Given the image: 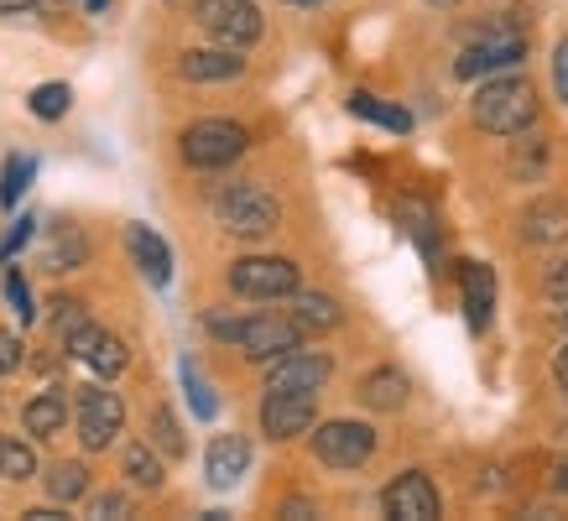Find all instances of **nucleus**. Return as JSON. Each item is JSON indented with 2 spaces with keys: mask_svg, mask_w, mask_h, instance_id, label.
Returning <instances> with one entry per match:
<instances>
[{
  "mask_svg": "<svg viewBox=\"0 0 568 521\" xmlns=\"http://www.w3.org/2000/svg\"><path fill=\"white\" fill-rule=\"evenodd\" d=\"M475 121L490 131V136H521L532 131L537 121V94L527 79H490L475 94Z\"/></svg>",
  "mask_w": 568,
  "mask_h": 521,
  "instance_id": "nucleus-1",
  "label": "nucleus"
},
{
  "mask_svg": "<svg viewBox=\"0 0 568 521\" xmlns=\"http://www.w3.org/2000/svg\"><path fill=\"white\" fill-rule=\"evenodd\" d=\"M209 334L241 345L251 360H276V355L303 345V329L293 318H272V313H261V318H209Z\"/></svg>",
  "mask_w": 568,
  "mask_h": 521,
  "instance_id": "nucleus-2",
  "label": "nucleus"
},
{
  "mask_svg": "<svg viewBox=\"0 0 568 521\" xmlns=\"http://www.w3.org/2000/svg\"><path fill=\"white\" fill-rule=\"evenodd\" d=\"M220 225L230 235H241V241H261V235H272L282 225V204L261 183H230L220 193Z\"/></svg>",
  "mask_w": 568,
  "mask_h": 521,
  "instance_id": "nucleus-3",
  "label": "nucleus"
},
{
  "mask_svg": "<svg viewBox=\"0 0 568 521\" xmlns=\"http://www.w3.org/2000/svg\"><path fill=\"white\" fill-rule=\"evenodd\" d=\"M521 58H527V37H521V27L517 21H500V27H485V32L459 52L454 73H459V79H485V73L517 69Z\"/></svg>",
  "mask_w": 568,
  "mask_h": 521,
  "instance_id": "nucleus-4",
  "label": "nucleus"
},
{
  "mask_svg": "<svg viewBox=\"0 0 568 521\" xmlns=\"http://www.w3.org/2000/svg\"><path fill=\"white\" fill-rule=\"evenodd\" d=\"M245 146H251V136H245V125H235V121H199L183 131V162H189V167H204V173L241 162Z\"/></svg>",
  "mask_w": 568,
  "mask_h": 521,
  "instance_id": "nucleus-5",
  "label": "nucleus"
},
{
  "mask_svg": "<svg viewBox=\"0 0 568 521\" xmlns=\"http://www.w3.org/2000/svg\"><path fill=\"white\" fill-rule=\"evenodd\" d=\"M230 287L251 303H272V297H293L303 282L287 256H241L230 266Z\"/></svg>",
  "mask_w": 568,
  "mask_h": 521,
  "instance_id": "nucleus-6",
  "label": "nucleus"
},
{
  "mask_svg": "<svg viewBox=\"0 0 568 521\" xmlns=\"http://www.w3.org/2000/svg\"><path fill=\"white\" fill-rule=\"evenodd\" d=\"M193 11H199V27H204L220 48H251L261 37V11L251 0H193Z\"/></svg>",
  "mask_w": 568,
  "mask_h": 521,
  "instance_id": "nucleus-7",
  "label": "nucleus"
},
{
  "mask_svg": "<svg viewBox=\"0 0 568 521\" xmlns=\"http://www.w3.org/2000/svg\"><path fill=\"white\" fill-rule=\"evenodd\" d=\"M313 453H318L328 469H355L376 453V428H371V422H349V417L324 422V428H313Z\"/></svg>",
  "mask_w": 568,
  "mask_h": 521,
  "instance_id": "nucleus-8",
  "label": "nucleus"
},
{
  "mask_svg": "<svg viewBox=\"0 0 568 521\" xmlns=\"http://www.w3.org/2000/svg\"><path fill=\"white\" fill-rule=\"evenodd\" d=\"M125 428V401L115 391H104V386H84L79 391V443L89 453L110 449Z\"/></svg>",
  "mask_w": 568,
  "mask_h": 521,
  "instance_id": "nucleus-9",
  "label": "nucleus"
},
{
  "mask_svg": "<svg viewBox=\"0 0 568 521\" xmlns=\"http://www.w3.org/2000/svg\"><path fill=\"white\" fill-rule=\"evenodd\" d=\"M313 417H318V391H266V401H261V433L272 443H287V438L308 433Z\"/></svg>",
  "mask_w": 568,
  "mask_h": 521,
  "instance_id": "nucleus-10",
  "label": "nucleus"
},
{
  "mask_svg": "<svg viewBox=\"0 0 568 521\" xmlns=\"http://www.w3.org/2000/svg\"><path fill=\"white\" fill-rule=\"evenodd\" d=\"M334 376V360L324 349H287L276 355L272 370H266V391H324V381Z\"/></svg>",
  "mask_w": 568,
  "mask_h": 521,
  "instance_id": "nucleus-11",
  "label": "nucleus"
},
{
  "mask_svg": "<svg viewBox=\"0 0 568 521\" xmlns=\"http://www.w3.org/2000/svg\"><path fill=\"white\" fill-rule=\"evenodd\" d=\"M381 505L396 521H433L438 517V486H433L423 469H407V474H396L392 486L381 490Z\"/></svg>",
  "mask_w": 568,
  "mask_h": 521,
  "instance_id": "nucleus-12",
  "label": "nucleus"
},
{
  "mask_svg": "<svg viewBox=\"0 0 568 521\" xmlns=\"http://www.w3.org/2000/svg\"><path fill=\"white\" fill-rule=\"evenodd\" d=\"M63 349H69L73 360H84L94 376H104V381H110V376H121L125 360H131L121 339H115V334H104L100 324H79V329L63 339Z\"/></svg>",
  "mask_w": 568,
  "mask_h": 521,
  "instance_id": "nucleus-13",
  "label": "nucleus"
},
{
  "mask_svg": "<svg viewBox=\"0 0 568 521\" xmlns=\"http://www.w3.org/2000/svg\"><path fill=\"white\" fill-rule=\"evenodd\" d=\"M245 469H251V443H245L241 433H220L214 443H209L204 474H209V486L214 490H235Z\"/></svg>",
  "mask_w": 568,
  "mask_h": 521,
  "instance_id": "nucleus-14",
  "label": "nucleus"
},
{
  "mask_svg": "<svg viewBox=\"0 0 568 521\" xmlns=\"http://www.w3.org/2000/svg\"><path fill=\"white\" fill-rule=\"evenodd\" d=\"M125 245H131V260L141 266V277L152 282V287H168V282H173V251H168V241H162L156 229L131 225L125 229Z\"/></svg>",
  "mask_w": 568,
  "mask_h": 521,
  "instance_id": "nucleus-15",
  "label": "nucleus"
},
{
  "mask_svg": "<svg viewBox=\"0 0 568 521\" xmlns=\"http://www.w3.org/2000/svg\"><path fill=\"white\" fill-rule=\"evenodd\" d=\"M459 287H465L469 329H490V308H496V272H490L485 260H465V266H459Z\"/></svg>",
  "mask_w": 568,
  "mask_h": 521,
  "instance_id": "nucleus-16",
  "label": "nucleus"
},
{
  "mask_svg": "<svg viewBox=\"0 0 568 521\" xmlns=\"http://www.w3.org/2000/svg\"><path fill=\"white\" fill-rule=\"evenodd\" d=\"M183 79L193 84H220V79H241L245 73V58L235 48H199V52H183Z\"/></svg>",
  "mask_w": 568,
  "mask_h": 521,
  "instance_id": "nucleus-17",
  "label": "nucleus"
},
{
  "mask_svg": "<svg viewBox=\"0 0 568 521\" xmlns=\"http://www.w3.org/2000/svg\"><path fill=\"white\" fill-rule=\"evenodd\" d=\"M89 260V235L79 225H48L42 241V272H79Z\"/></svg>",
  "mask_w": 568,
  "mask_h": 521,
  "instance_id": "nucleus-18",
  "label": "nucleus"
},
{
  "mask_svg": "<svg viewBox=\"0 0 568 521\" xmlns=\"http://www.w3.org/2000/svg\"><path fill=\"white\" fill-rule=\"evenodd\" d=\"M21 422H27V433L32 438L63 433V422H69V397H63V386H48L42 397L27 401V407H21Z\"/></svg>",
  "mask_w": 568,
  "mask_h": 521,
  "instance_id": "nucleus-19",
  "label": "nucleus"
},
{
  "mask_svg": "<svg viewBox=\"0 0 568 521\" xmlns=\"http://www.w3.org/2000/svg\"><path fill=\"white\" fill-rule=\"evenodd\" d=\"M361 401L371 412H396L402 401H407V376L396 370V365H381L361 381Z\"/></svg>",
  "mask_w": 568,
  "mask_h": 521,
  "instance_id": "nucleus-20",
  "label": "nucleus"
},
{
  "mask_svg": "<svg viewBox=\"0 0 568 521\" xmlns=\"http://www.w3.org/2000/svg\"><path fill=\"white\" fill-rule=\"evenodd\" d=\"M339 318H345V313H339V303H334L328 293H303V287L293 293V324L297 329L328 334V329H339Z\"/></svg>",
  "mask_w": 568,
  "mask_h": 521,
  "instance_id": "nucleus-21",
  "label": "nucleus"
},
{
  "mask_svg": "<svg viewBox=\"0 0 568 521\" xmlns=\"http://www.w3.org/2000/svg\"><path fill=\"white\" fill-rule=\"evenodd\" d=\"M521 241L564 245L568 241V208L564 204H532L527 214H521Z\"/></svg>",
  "mask_w": 568,
  "mask_h": 521,
  "instance_id": "nucleus-22",
  "label": "nucleus"
},
{
  "mask_svg": "<svg viewBox=\"0 0 568 521\" xmlns=\"http://www.w3.org/2000/svg\"><path fill=\"white\" fill-rule=\"evenodd\" d=\"M349 115L386 125V131H396V136H407V131H413V115H407L402 104H381L376 94H365V89H355V94H349Z\"/></svg>",
  "mask_w": 568,
  "mask_h": 521,
  "instance_id": "nucleus-23",
  "label": "nucleus"
},
{
  "mask_svg": "<svg viewBox=\"0 0 568 521\" xmlns=\"http://www.w3.org/2000/svg\"><path fill=\"white\" fill-rule=\"evenodd\" d=\"M32 177H37V156H27V152L6 156V167H0V204L17 208L21 193L32 188Z\"/></svg>",
  "mask_w": 568,
  "mask_h": 521,
  "instance_id": "nucleus-24",
  "label": "nucleus"
},
{
  "mask_svg": "<svg viewBox=\"0 0 568 521\" xmlns=\"http://www.w3.org/2000/svg\"><path fill=\"white\" fill-rule=\"evenodd\" d=\"M121 464H125V480L136 490H162V459L152 453V443H131Z\"/></svg>",
  "mask_w": 568,
  "mask_h": 521,
  "instance_id": "nucleus-25",
  "label": "nucleus"
},
{
  "mask_svg": "<svg viewBox=\"0 0 568 521\" xmlns=\"http://www.w3.org/2000/svg\"><path fill=\"white\" fill-rule=\"evenodd\" d=\"M89 490V469L79 464V459H63V464L48 469V496L52 501H79Z\"/></svg>",
  "mask_w": 568,
  "mask_h": 521,
  "instance_id": "nucleus-26",
  "label": "nucleus"
},
{
  "mask_svg": "<svg viewBox=\"0 0 568 521\" xmlns=\"http://www.w3.org/2000/svg\"><path fill=\"white\" fill-rule=\"evenodd\" d=\"M32 474H37L32 443H21V438H6V433H0V480H32Z\"/></svg>",
  "mask_w": 568,
  "mask_h": 521,
  "instance_id": "nucleus-27",
  "label": "nucleus"
},
{
  "mask_svg": "<svg viewBox=\"0 0 568 521\" xmlns=\"http://www.w3.org/2000/svg\"><path fill=\"white\" fill-rule=\"evenodd\" d=\"M178 370H183V391H189V401H193V417L214 422V412H220V397H214V386L199 376V365H193V360H183Z\"/></svg>",
  "mask_w": 568,
  "mask_h": 521,
  "instance_id": "nucleus-28",
  "label": "nucleus"
},
{
  "mask_svg": "<svg viewBox=\"0 0 568 521\" xmlns=\"http://www.w3.org/2000/svg\"><path fill=\"white\" fill-rule=\"evenodd\" d=\"M27 104H32L37 121H63V115H69V104H73V89L69 84H37Z\"/></svg>",
  "mask_w": 568,
  "mask_h": 521,
  "instance_id": "nucleus-29",
  "label": "nucleus"
},
{
  "mask_svg": "<svg viewBox=\"0 0 568 521\" xmlns=\"http://www.w3.org/2000/svg\"><path fill=\"white\" fill-rule=\"evenodd\" d=\"M152 443L168 453V459H183V453H189V438H183V428H178V417L168 412V407L152 412Z\"/></svg>",
  "mask_w": 568,
  "mask_h": 521,
  "instance_id": "nucleus-30",
  "label": "nucleus"
},
{
  "mask_svg": "<svg viewBox=\"0 0 568 521\" xmlns=\"http://www.w3.org/2000/svg\"><path fill=\"white\" fill-rule=\"evenodd\" d=\"M48 308H52V334H58V339H69L79 324H89V308L79 297H52Z\"/></svg>",
  "mask_w": 568,
  "mask_h": 521,
  "instance_id": "nucleus-31",
  "label": "nucleus"
},
{
  "mask_svg": "<svg viewBox=\"0 0 568 521\" xmlns=\"http://www.w3.org/2000/svg\"><path fill=\"white\" fill-rule=\"evenodd\" d=\"M6 297H11V313H17L21 324H32L37 308H32V287H27V277H21L17 266L6 272Z\"/></svg>",
  "mask_w": 568,
  "mask_h": 521,
  "instance_id": "nucleus-32",
  "label": "nucleus"
},
{
  "mask_svg": "<svg viewBox=\"0 0 568 521\" xmlns=\"http://www.w3.org/2000/svg\"><path fill=\"white\" fill-rule=\"evenodd\" d=\"M89 517H100V521L131 517V501H125L121 490H104V496H94V501H89Z\"/></svg>",
  "mask_w": 568,
  "mask_h": 521,
  "instance_id": "nucleus-33",
  "label": "nucleus"
},
{
  "mask_svg": "<svg viewBox=\"0 0 568 521\" xmlns=\"http://www.w3.org/2000/svg\"><path fill=\"white\" fill-rule=\"evenodd\" d=\"M32 225H37L32 214H21L17 225H11V235H6V241H0V260H11V256H17V251H21V245L32 241Z\"/></svg>",
  "mask_w": 568,
  "mask_h": 521,
  "instance_id": "nucleus-34",
  "label": "nucleus"
},
{
  "mask_svg": "<svg viewBox=\"0 0 568 521\" xmlns=\"http://www.w3.org/2000/svg\"><path fill=\"white\" fill-rule=\"evenodd\" d=\"M542 287H548L552 303H568V260H552L548 277H542Z\"/></svg>",
  "mask_w": 568,
  "mask_h": 521,
  "instance_id": "nucleus-35",
  "label": "nucleus"
},
{
  "mask_svg": "<svg viewBox=\"0 0 568 521\" xmlns=\"http://www.w3.org/2000/svg\"><path fill=\"white\" fill-rule=\"evenodd\" d=\"M17 365H21V339H17V334L0 329V376H11Z\"/></svg>",
  "mask_w": 568,
  "mask_h": 521,
  "instance_id": "nucleus-36",
  "label": "nucleus"
},
{
  "mask_svg": "<svg viewBox=\"0 0 568 521\" xmlns=\"http://www.w3.org/2000/svg\"><path fill=\"white\" fill-rule=\"evenodd\" d=\"M552 84H558V100L568 104V42H558V52H552Z\"/></svg>",
  "mask_w": 568,
  "mask_h": 521,
  "instance_id": "nucleus-37",
  "label": "nucleus"
},
{
  "mask_svg": "<svg viewBox=\"0 0 568 521\" xmlns=\"http://www.w3.org/2000/svg\"><path fill=\"white\" fill-rule=\"evenodd\" d=\"M282 517H287V521H303V517H313V501H297V496H293V501L282 505Z\"/></svg>",
  "mask_w": 568,
  "mask_h": 521,
  "instance_id": "nucleus-38",
  "label": "nucleus"
},
{
  "mask_svg": "<svg viewBox=\"0 0 568 521\" xmlns=\"http://www.w3.org/2000/svg\"><path fill=\"white\" fill-rule=\"evenodd\" d=\"M27 521H69V517H63V511H52V505H32Z\"/></svg>",
  "mask_w": 568,
  "mask_h": 521,
  "instance_id": "nucleus-39",
  "label": "nucleus"
},
{
  "mask_svg": "<svg viewBox=\"0 0 568 521\" xmlns=\"http://www.w3.org/2000/svg\"><path fill=\"white\" fill-rule=\"evenodd\" d=\"M552 376H558V386H564V391H568V345L558 349V360H552Z\"/></svg>",
  "mask_w": 568,
  "mask_h": 521,
  "instance_id": "nucleus-40",
  "label": "nucleus"
},
{
  "mask_svg": "<svg viewBox=\"0 0 568 521\" xmlns=\"http://www.w3.org/2000/svg\"><path fill=\"white\" fill-rule=\"evenodd\" d=\"M27 6H37V0H0V11H6V17H17V11H27Z\"/></svg>",
  "mask_w": 568,
  "mask_h": 521,
  "instance_id": "nucleus-41",
  "label": "nucleus"
},
{
  "mask_svg": "<svg viewBox=\"0 0 568 521\" xmlns=\"http://www.w3.org/2000/svg\"><path fill=\"white\" fill-rule=\"evenodd\" d=\"M84 6H89V11H104V6H110V0H84Z\"/></svg>",
  "mask_w": 568,
  "mask_h": 521,
  "instance_id": "nucleus-42",
  "label": "nucleus"
},
{
  "mask_svg": "<svg viewBox=\"0 0 568 521\" xmlns=\"http://www.w3.org/2000/svg\"><path fill=\"white\" fill-rule=\"evenodd\" d=\"M558 318H564V324H568V303H558Z\"/></svg>",
  "mask_w": 568,
  "mask_h": 521,
  "instance_id": "nucleus-43",
  "label": "nucleus"
},
{
  "mask_svg": "<svg viewBox=\"0 0 568 521\" xmlns=\"http://www.w3.org/2000/svg\"><path fill=\"white\" fill-rule=\"evenodd\" d=\"M287 6H318V0H287Z\"/></svg>",
  "mask_w": 568,
  "mask_h": 521,
  "instance_id": "nucleus-44",
  "label": "nucleus"
},
{
  "mask_svg": "<svg viewBox=\"0 0 568 521\" xmlns=\"http://www.w3.org/2000/svg\"><path fill=\"white\" fill-rule=\"evenodd\" d=\"M168 6H193V0H168Z\"/></svg>",
  "mask_w": 568,
  "mask_h": 521,
  "instance_id": "nucleus-45",
  "label": "nucleus"
},
{
  "mask_svg": "<svg viewBox=\"0 0 568 521\" xmlns=\"http://www.w3.org/2000/svg\"><path fill=\"white\" fill-rule=\"evenodd\" d=\"M564 490H568V469H564Z\"/></svg>",
  "mask_w": 568,
  "mask_h": 521,
  "instance_id": "nucleus-46",
  "label": "nucleus"
}]
</instances>
